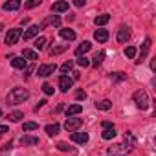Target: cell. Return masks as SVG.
<instances>
[{"label":"cell","instance_id":"obj_1","mask_svg":"<svg viewBox=\"0 0 156 156\" xmlns=\"http://www.w3.org/2000/svg\"><path fill=\"white\" fill-rule=\"evenodd\" d=\"M136 145V138L132 132H125L123 134V143H118V145H112L107 149V154L108 156H127Z\"/></svg>","mask_w":156,"mask_h":156},{"label":"cell","instance_id":"obj_2","mask_svg":"<svg viewBox=\"0 0 156 156\" xmlns=\"http://www.w3.org/2000/svg\"><path fill=\"white\" fill-rule=\"evenodd\" d=\"M26 99H30V92H28L26 88H20V87L13 88V90L8 94V103H9V105H20V103H24Z\"/></svg>","mask_w":156,"mask_h":156},{"label":"cell","instance_id":"obj_3","mask_svg":"<svg viewBox=\"0 0 156 156\" xmlns=\"http://www.w3.org/2000/svg\"><path fill=\"white\" fill-rule=\"evenodd\" d=\"M132 99H134V103H136L138 108H141V110H147V108H149V94H147L143 88L138 90V92H134Z\"/></svg>","mask_w":156,"mask_h":156},{"label":"cell","instance_id":"obj_4","mask_svg":"<svg viewBox=\"0 0 156 156\" xmlns=\"http://www.w3.org/2000/svg\"><path fill=\"white\" fill-rule=\"evenodd\" d=\"M83 127V118H66L64 121V129L68 132H77Z\"/></svg>","mask_w":156,"mask_h":156},{"label":"cell","instance_id":"obj_5","mask_svg":"<svg viewBox=\"0 0 156 156\" xmlns=\"http://www.w3.org/2000/svg\"><path fill=\"white\" fill-rule=\"evenodd\" d=\"M22 37V31L19 30V28H13V30H9L8 31V35H6V44H9V46H13V44H17L19 42V39Z\"/></svg>","mask_w":156,"mask_h":156},{"label":"cell","instance_id":"obj_6","mask_svg":"<svg viewBox=\"0 0 156 156\" xmlns=\"http://www.w3.org/2000/svg\"><path fill=\"white\" fill-rule=\"evenodd\" d=\"M151 44H152V41H151V39H145V42L141 44L140 55H138V59H136V64H141V62L145 61V57H147V53H149V50H151Z\"/></svg>","mask_w":156,"mask_h":156},{"label":"cell","instance_id":"obj_7","mask_svg":"<svg viewBox=\"0 0 156 156\" xmlns=\"http://www.w3.org/2000/svg\"><path fill=\"white\" fill-rule=\"evenodd\" d=\"M55 70H57V64H55V62H53V64H41L39 70H37V75H39V77H48V75H51Z\"/></svg>","mask_w":156,"mask_h":156},{"label":"cell","instance_id":"obj_8","mask_svg":"<svg viewBox=\"0 0 156 156\" xmlns=\"http://www.w3.org/2000/svg\"><path fill=\"white\" fill-rule=\"evenodd\" d=\"M72 85H73V81L70 79L68 75H61L59 77V88H61V92H68L72 88Z\"/></svg>","mask_w":156,"mask_h":156},{"label":"cell","instance_id":"obj_9","mask_svg":"<svg viewBox=\"0 0 156 156\" xmlns=\"http://www.w3.org/2000/svg\"><path fill=\"white\" fill-rule=\"evenodd\" d=\"M48 24H53L55 28H59V26H61V17H59V15H51L50 19H46V20H42V24L39 26V30H44V28H46Z\"/></svg>","mask_w":156,"mask_h":156},{"label":"cell","instance_id":"obj_10","mask_svg":"<svg viewBox=\"0 0 156 156\" xmlns=\"http://www.w3.org/2000/svg\"><path fill=\"white\" fill-rule=\"evenodd\" d=\"M72 141L83 145V143L88 141V134H87V132H79V130H77V132H72Z\"/></svg>","mask_w":156,"mask_h":156},{"label":"cell","instance_id":"obj_11","mask_svg":"<svg viewBox=\"0 0 156 156\" xmlns=\"http://www.w3.org/2000/svg\"><path fill=\"white\" fill-rule=\"evenodd\" d=\"M20 6H22L20 0H9V2H4V4H2V9H4V11H17Z\"/></svg>","mask_w":156,"mask_h":156},{"label":"cell","instance_id":"obj_12","mask_svg":"<svg viewBox=\"0 0 156 156\" xmlns=\"http://www.w3.org/2000/svg\"><path fill=\"white\" fill-rule=\"evenodd\" d=\"M129 39H130V30H129V28H125V26H123V28H119V30H118V42H121V44H123V42H127Z\"/></svg>","mask_w":156,"mask_h":156},{"label":"cell","instance_id":"obj_13","mask_svg":"<svg viewBox=\"0 0 156 156\" xmlns=\"http://www.w3.org/2000/svg\"><path fill=\"white\" fill-rule=\"evenodd\" d=\"M68 2H62V0H61V2H53L51 4V11L53 13H64V11H68Z\"/></svg>","mask_w":156,"mask_h":156},{"label":"cell","instance_id":"obj_14","mask_svg":"<svg viewBox=\"0 0 156 156\" xmlns=\"http://www.w3.org/2000/svg\"><path fill=\"white\" fill-rule=\"evenodd\" d=\"M11 66L17 68V70H26L28 68L26 59H22V57H11Z\"/></svg>","mask_w":156,"mask_h":156},{"label":"cell","instance_id":"obj_15","mask_svg":"<svg viewBox=\"0 0 156 156\" xmlns=\"http://www.w3.org/2000/svg\"><path fill=\"white\" fill-rule=\"evenodd\" d=\"M83 112V107L81 105H70L68 108H66V118H73V116H77V114H81Z\"/></svg>","mask_w":156,"mask_h":156},{"label":"cell","instance_id":"obj_16","mask_svg":"<svg viewBox=\"0 0 156 156\" xmlns=\"http://www.w3.org/2000/svg\"><path fill=\"white\" fill-rule=\"evenodd\" d=\"M90 48H92V44H90L88 41H85L83 44H79V46L75 48V55H77V57H81V55H85V53H87Z\"/></svg>","mask_w":156,"mask_h":156},{"label":"cell","instance_id":"obj_17","mask_svg":"<svg viewBox=\"0 0 156 156\" xmlns=\"http://www.w3.org/2000/svg\"><path fill=\"white\" fill-rule=\"evenodd\" d=\"M37 33H39V26H37V24H33V26H30V28L24 31V35H22V37H24V41H30V39H33Z\"/></svg>","mask_w":156,"mask_h":156},{"label":"cell","instance_id":"obj_18","mask_svg":"<svg viewBox=\"0 0 156 156\" xmlns=\"http://www.w3.org/2000/svg\"><path fill=\"white\" fill-rule=\"evenodd\" d=\"M59 35H61L64 41H75V31L70 30V28H62V30L59 31Z\"/></svg>","mask_w":156,"mask_h":156},{"label":"cell","instance_id":"obj_19","mask_svg":"<svg viewBox=\"0 0 156 156\" xmlns=\"http://www.w3.org/2000/svg\"><path fill=\"white\" fill-rule=\"evenodd\" d=\"M94 39L98 42H107L108 41V31L107 30H96L94 31Z\"/></svg>","mask_w":156,"mask_h":156},{"label":"cell","instance_id":"obj_20","mask_svg":"<svg viewBox=\"0 0 156 156\" xmlns=\"http://www.w3.org/2000/svg\"><path fill=\"white\" fill-rule=\"evenodd\" d=\"M20 143H22L24 147L37 145V143H39V138H37V136H22V138H20Z\"/></svg>","mask_w":156,"mask_h":156},{"label":"cell","instance_id":"obj_21","mask_svg":"<svg viewBox=\"0 0 156 156\" xmlns=\"http://www.w3.org/2000/svg\"><path fill=\"white\" fill-rule=\"evenodd\" d=\"M46 134L48 136H57L59 134V130H61V125L59 123H53V125H46Z\"/></svg>","mask_w":156,"mask_h":156},{"label":"cell","instance_id":"obj_22","mask_svg":"<svg viewBox=\"0 0 156 156\" xmlns=\"http://www.w3.org/2000/svg\"><path fill=\"white\" fill-rule=\"evenodd\" d=\"M116 127H108V129H103V140H112V138H116Z\"/></svg>","mask_w":156,"mask_h":156},{"label":"cell","instance_id":"obj_23","mask_svg":"<svg viewBox=\"0 0 156 156\" xmlns=\"http://www.w3.org/2000/svg\"><path fill=\"white\" fill-rule=\"evenodd\" d=\"M108 20H110V15H107V13H103V15H98V17L94 19L96 26H105V24H107Z\"/></svg>","mask_w":156,"mask_h":156},{"label":"cell","instance_id":"obj_24","mask_svg":"<svg viewBox=\"0 0 156 156\" xmlns=\"http://www.w3.org/2000/svg\"><path fill=\"white\" fill-rule=\"evenodd\" d=\"M22 57H24V59H30V61H35V59H39L37 51H35V50H30V48H24V51H22Z\"/></svg>","mask_w":156,"mask_h":156},{"label":"cell","instance_id":"obj_25","mask_svg":"<svg viewBox=\"0 0 156 156\" xmlns=\"http://www.w3.org/2000/svg\"><path fill=\"white\" fill-rule=\"evenodd\" d=\"M64 50H68V44H61V46H53L51 50H50V55L53 57V55H59V53H62Z\"/></svg>","mask_w":156,"mask_h":156},{"label":"cell","instance_id":"obj_26","mask_svg":"<svg viewBox=\"0 0 156 156\" xmlns=\"http://www.w3.org/2000/svg\"><path fill=\"white\" fill-rule=\"evenodd\" d=\"M72 68H73V62H72V61H64V62L61 64V73L66 75L68 72H72Z\"/></svg>","mask_w":156,"mask_h":156},{"label":"cell","instance_id":"obj_27","mask_svg":"<svg viewBox=\"0 0 156 156\" xmlns=\"http://www.w3.org/2000/svg\"><path fill=\"white\" fill-rule=\"evenodd\" d=\"M22 118H24V114H22V112H19V110L11 112V114L8 116V119H9V121H13V123H19V121L22 119Z\"/></svg>","mask_w":156,"mask_h":156},{"label":"cell","instance_id":"obj_28","mask_svg":"<svg viewBox=\"0 0 156 156\" xmlns=\"http://www.w3.org/2000/svg\"><path fill=\"white\" fill-rule=\"evenodd\" d=\"M96 107H98L99 110H110V108H112V103H110L108 99H103V101L96 103Z\"/></svg>","mask_w":156,"mask_h":156},{"label":"cell","instance_id":"obj_29","mask_svg":"<svg viewBox=\"0 0 156 156\" xmlns=\"http://www.w3.org/2000/svg\"><path fill=\"white\" fill-rule=\"evenodd\" d=\"M110 79H112V83L125 81V79H127V73H121V72H118V73H112V75H110Z\"/></svg>","mask_w":156,"mask_h":156},{"label":"cell","instance_id":"obj_30","mask_svg":"<svg viewBox=\"0 0 156 156\" xmlns=\"http://www.w3.org/2000/svg\"><path fill=\"white\" fill-rule=\"evenodd\" d=\"M22 129H24V132H30V130H35V129H39V125H37L35 121H26V123L22 125Z\"/></svg>","mask_w":156,"mask_h":156},{"label":"cell","instance_id":"obj_31","mask_svg":"<svg viewBox=\"0 0 156 156\" xmlns=\"http://www.w3.org/2000/svg\"><path fill=\"white\" fill-rule=\"evenodd\" d=\"M35 50H42L44 46H46V37H37V41H35Z\"/></svg>","mask_w":156,"mask_h":156},{"label":"cell","instance_id":"obj_32","mask_svg":"<svg viewBox=\"0 0 156 156\" xmlns=\"http://www.w3.org/2000/svg\"><path fill=\"white\" fill-rule=\"evenodd\" d=\"M125 57L127 59H134L136 57V48L134 46H127L125 48Z\"/></svg>","mask_w":156,"mask_h":156},{"label":"cell","instance_id":"obj_33","mask_svg":"<svg viewBox=\"0 0 156 156\" xmlns=\"http://www.w3.org/2000/svg\"><path fill=\"white\" fill-rule=\"evenodd\" d=\"M103 59H105V51H99V53H98V55L94 57V61H92V64H94V66L98 68V66H99V64L103 62Z\"/></svg>","mask_w":156,"mask_h":156},{"label":"cell","instance_id":"obj_34","mask_svg":"<svg viewBox=\"0 0 156 156\" xmlns=\"http://www.w3.org/2000/svg\"><path fill=\"white\" fill-rule=\"evenodd\" d=\"M77 64H79L81 68H88V66H90V61L85 59V57H79V59H77Z\"/></svg>","mask_w":156,"mask_h":156},{"label":"cell","instance_id":"obj_35","mask_svg":"<svg viewBox=\"0 0 156 156\" xmlns=\"http://www.w3.org/2000/svg\"><path fill=\"white\" fill-rule=\"evenodd\" d=\"M42 92H44L46 96H51V94H53V87L48 85V83H44V85H42Z\"/></svg>","mask_w":156,"mask_h":156},{"label":"cell","instance_id":"obj_36","mask_svg":"<svg viewBox=\"0 0 156 156\" xmlns=\"http://www.w3.org/2000/svg\"><path fill=\"white\" fill-rule=\"evenodd\" d=\"M39 4H41V0H30V2L24 4V8H26V9H31V8H35V6H39Z\"/></svg>","mask_w":156,"mask_h":156},{"label":"cell","instance_id":"obj_37","mask_svg":"<svg viewBox=\"0 0 156 156\" xmlns=\"http://www.w3.org/2000/svg\"><path fill=\"white\" fill-rule=\"evenodd\" d=\"M57 149H59V151H70L72 147H70L68 143H64V141H59V143H57Z\"/></svg>","mask_w":156,"mask_h":156},{"label":"cell","instance_id":"obj_38","mask_svg":"<svg viewBox=\"0 0 156 156\" xmlns=\"http://www.w3.org/2000/svg\"><path fill=\"white\" fill-rule=\"evenodd\" d=\"M75 99H79V101L83 99V101H85V99H87V94H85V92H77V94H75Z\"/></svg>","mask_w":156,"mask_h":156},{"label":"cell","instance_id":"obj_39","mask_svg":"<svg viewBox=\"0 0 156 156\" xmlns=\"http://www.w3.org/2000/svg\"><path fill=\"white\" fill-rule=\"evenodd\" d=\"M46 103H48V101H46V99H41V101H39V105H37V107H35V112H39V108H42V107H44V105H46Z\"/></svg>","mask_w":156,"mask_h":156},{"label":"cell","instance_id":"obj_40","mask_svg":"<svg viewBox=\"0 0 156 156\" xmlns=\"http://www.w3.org/2000/svg\"><path fill=\"white\" fill-rule=\"evenodd\" d=\"M6 132H8V127H6V125H0V138H2Z\"/></svg>","mask_w":156,"mask_h":156},{"label":"cell","instance_id":"obj_41","mask_svg":"<svg viewBox=\"0 0 156 156\" xmlns=\"http://www.w3.org/2000/svg\"><path fill=\"white\" fill-rule=\"evenodd\" d=\"M73 4H75L77 8H83V6H85V0H75V2H73Z\"/></svg>","mask_w":156,"mask_h":156},{"label":"cell","instance_id":"obj_42","mask_svg":"<svg viewBox=\"0 0 156 156\" xmlns=\"http://www.w3.org/2000/svg\"><path fill=\"white\" fill-rule=\"evenodd\" d=\"M101 127H103V129H108V127H114V125H112L110 121H103V123H101Z\"/></svg>","mask_w":156,"mask_h":156},{"label":"cell","instance_id":"obj_43","mask_svg":"<svg viewBox=\"0 0 156 156\" xmlns=\"http://www.w3.org/2000/svg\"><path fill=\"white\" fill-rule=\"evenodd\" d=\"M154 68H156V59L151 61V70H154Z\"/></svg>","mask_w":156,"mask_h":156},{"label":"cell","instance_id":"obj_44","mask_svg":"<svg viewBox=\"0 0 156 156\" xmlns=\"http://www.w3.org/2000/svg\"><path fill=\"white\" fill-rule=\"evenodd\" d=\"M0 31H2V24H0Z\"/></svg>","mask_w":156,"mask_h":156},{"label":"cell","instance_id":"obj_45","mask_svg":"<svg viewBox=\"0 0 156 156\" xmlns=\"http://www.w3.org/2000/svg\"><path fill=\"white\" fill-rule=\"evenodd\" d=\"M0 116H2V110H0Z\"/></svg>","mask_w":156,"mask_h":156}]
</instances>
